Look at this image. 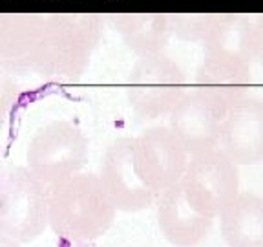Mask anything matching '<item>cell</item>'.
Wrapping results in <instances>:
<instances>
[{"label":"cell","instance_id":"cell-12","mask_svg":"<svg viewBox=\"0 0 263 247\" xmlns=\"http://www.w3.org/2000/svg\"><path fill=\"white\" fill-rule=\"evenodd\" d=\"M18 103V90L8 79L0 77V136L8 128L11 115Z\"/></svg>","mask_w":263,"mask_h":247},{"label":"cell","instance_id":"cell-14","mask_svg":"<svg viewBox=\"0 0 263 247\" xmlns=\"http://www.w3.org/2000/svg\"><path fill=\"white\" fill-rule=\"evenodd\" d=\"M0 247H21V243H16L15 240L8 238V236L0 235Z\"/></svg>","mask_w":263,"mask_h":247},{"label":"cell","instance_id":"cell-5","mask_svg":"<svg viewBox=\"0 0 263 247\" xmlns=\"http://www.w3.org/2000/svg\"><path fill=\"white\" fill-rule=\"evenodd\" d=\"M132 157L136 174L154 192L176 185L185 169V148L163 128L143 134L132 145Z\"/></svg>","mask_w":263,"mask_h":247},{"label":"cell","instance_id":"cell-15","mask_svg":"<svg viewBox=\"0 0 263 247\" xmlns=\"http://www.w3.org/2000/svg\"><path fill=\"white\" fill-rule=\"evenodd\" d=\"M71 247H86V245H71Z\"/></svg>","mask_w":263,"mask_h":247},{"label":"cell","instance_id":"cell-4","mask_svg":"<svg viewBox=\"0 0 263 247\" xmlns=\"http://www.w3.org/2000/svg\"><path fill=\"white\" fill-rule=\"evenodd\" d=\"M189 203L210 218L218 216L236 196V170L223 154L203 152L190 163L179 183Z\"/></svg>","mask_w":263,"mask_h":247},{"label":"cell","instance_id":"cell-9","mask_svg":"<svg viewBox=\"0 0 263 247\" xmlns=\"http://www.w3.org/2000/svg\"><path fill=\"white\" fill-rule=\"evenodd\" d=\"M221 236L229 247H263V200L239 194L219 213Z\"/></svg>","mask_w":263,"mask_h":247},{"label":"cell","instance_id":"cell-1","mask_svg":"<svg viewBox=\"0 0 263 247\" xmlns=\"http://www.w3.org/2000/svg\"><path fill=\"white\" fill-rule=\"evenodd\" d=\"M115 220V207L97 176L75 174L48 187V227L70 245L103 238Z\"/></svg>","mask_w":263,"mask_h":247},{"label":"cell","instance_id":"cell-7","mask_svg":"<svg viewBox=\"0 0 263 247\" xmlns=\"http://www.w3.org/2000/svg\"><path fill=\"white\" fill-rule=\"evenodd\" d=\"M212 220L189 203L179 183L168 187L157 203L161 235L176 247H196L209 236Z\"/></svg>","mask_w":263,"mask_h":247},{"label":"cell","instance_id":"cell-2","mask_svg":"<svg viewBox=\"0 0 263 247\" xmlns=\"http://www.w3.org/2000/svg\"><path fill=\"white\" fill-rule=\"evenodd\" d=\"M88 157V141L70 121H51L35 132L26 150V167L46 185L79 174Z\"/></svg>","mask_w":263,"mask_h":247},{"label":"cell","instance_id":"cell-10","mask_svg":"<svg viewBox=\"0 0 263 247\" xmlns=\"http://www.w3.org/2000/svg\"><path fill=\"white\" fill-rule=\"evenodd\" d=\"M227 152L243 163L263 157V107L241 104L234 108L223 127Z\"/></svg>","mask_w":263,"mask_h":247},{"label":"cell","instance_id":"cell-11","mask_svg":"<svg viewBox=\"0 0 263 247\" xmlns=\"http://www.w3.org/2000/svg\"><path fill=\"white\" fill-rule=\"evenodd\" d=\"M181 84L170 72L146 68L139 72L130 86L132 103L141 114L159 115L177 101Z\"/></svg>","mask_w":263,"mask_h":247},{"label":"cell","instance_id":"cell-6","mask_svg":"<svg viewBox=\"0 0 263 247\" xmlns=\"http://www.w3.org/2000/svg\"><path fill=\"white\" fill-rule=\"evenodd\" d=\"M132 145L134 143L130 139H119L111 145L104 157L99 178L111 205L126 213H136L150 207L156 194L136 174Z\"/></svg>","mask_w":263,"mask_h":247},{"label":"cell","instance_id":"cell-13","mask_svg":"<svg viewBox=\"0 0 263 247\" xmlns=\"http://www.w3.org/2000/svg\"><path fill=\"white\" fill-rule=\"evenodd\" d=\"M9 172H11V165L8 163V156H6V150L0 143V196L4 192L6 181L9 178Z\"/></svg>","mask_w":263,"mask_h":247},{"label":"cell","instance_id":"cell-3","mask_svg":"<svg viewBox=\"0 0 263 247\" xmlns=\"http://www.w3.org/2000/svg\"><path fill=\"white\" fill-rule=\"evenodd\" d=\"M48 227V185L28 167H11L0 196V235L16 243L37 240Z\"/></svg>","mask_w":263,"mask_h":247},{"label":"cell","instance_id":"cell-8","mask_svg":"<svg viewBox=\"0 0 263 247\" xmlns=\"http://www.w3.org/2000/svg\"><path fill=\"white\" fill-rule=\"evenodd\" d=\"M170 123L183 148L201 152L212 147L219 136L218 104L209 95H189L176 104Z\"/></svg>","mask_w":263,"mask_h":247}]
</instances>
